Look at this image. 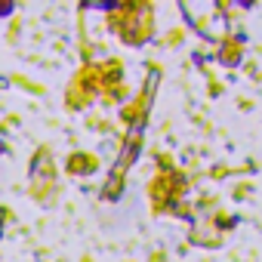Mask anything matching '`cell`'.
<instances>
[{
	"label": "cell",
	"mask_w": 262,
	"mask_h": 262,
	"mask_svg": "<svg viewBox=\"0 0 262 262\" xmlns=\"http://www.w3.org/2000/svg\"><path fill=\"white\" fill-rule=\"evenodd\" d=\"M96 167V161L93 158H86V155H74L71 161H68V170L71 173H80V170H93Z\"/></svg>",
	"instance_id": "cell-1"
}]
</instances>
